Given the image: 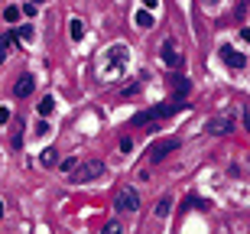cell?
Masks as SVG:
<instances>
[{
	"mask_svg": "<svg viewBox=\"0 0 250 234\" xmlns=\"http://www.w3.org/2000/svg\"><path fill=\"white\" fill-rule=\"evenodd\" d=\"M127 62H130V49L124 46V43L107 46L101 52V59H98V75H101V82H117V78H124Z\"/></svg>",
	"mask_w": 250,
	"mask_h": 234,
	"instance_id": "obj_1",
	"label": "cell"
},
{
	"mask_svg": "<svg viewBox=\"0 0 250 234\" xmlns=\"http://www.w3.org/2000/svg\"><path fill=\"white\" fill-rule=\"evenodd\" d=\"M186 107H188L186 98H172V101H166V104H156V107L137 111V114H133V124H137V127H143V124L163 121V117H169V114H179V111H186Z\"/></svg>",
	"mask_w": 250,
	"mask_h": 234,
	"instance_id": "obj_2",
	"label": "cell"
},
{
	"mask_svg": "<svg viewBox=\"0 0 250 234\" xmlns=\"http://www.w3.org/2000/svg\"><path fill=\"white\" fill-rule=\"evenodd\" d=\"M104 176V163L98 156L91 159H78L75 163V169L68 172V182H75V186H84V182H94V179Z\"/></svg>",
	"mask_w": 250,
	"mask_h": 234,
	"instance_id": "obj_3",
	"label": "cell"
},
{
	"mask_svg": "<svg viewBox=\"0 0 250 234\" xmlns=\"http://www.w3.org/2000/svg\"><path fill=\"white\" fill-rule=\"evenodd\" d=\"M176 150H179V140H176V137H163V140H156V143L146 150V156L153 159V163H163L169 153H176Z\"/></svg>",
	"mask_w": 250,
	"mask_h": 234,
	"instance_id": "obj_4",
	"label": "cell"
},
{
	"mask_svg": "<svg viewBox=\"0 0 250 234\" xmlns=\"http://www.w3.org/2000/svg\"><path fill=\"white\" fill-rule=\"evenodd\" d=\"M205 130L211 133V137H228V133L234 130V114H218V117H211V121L205 124Z\"/></svg>",
	"mask_w": 250,
	"mask_h": 234,
	"instance_id": "obj_5",
	"label": "cell"
},
{
	"mask_svg": "<svg viewBox=\"0 0 250 234\" xmlns=\"http://www.w3.org/2000/svg\"><path fill=\"white\" fill-rule=\"evenodd\" d=\"M114 208L117 212H140V195H137V189L133 186H127V189H121V195H117V202H114Z\"/></svg>",
	"mask_w": 250,
	"mask_h": 234,
	"instance_id": "obj_6",
	"label": "cell"
},
{
	"mask_svg": "<svg viewBox=\"0 0 250 234\" xmlns=\"http://www.w3.org/2000/svg\"><path fill=\"white\" fill-rule=\"evenodd\" d=\"M159 59H163L169 68H182V52H179L176 39H166V43L159 46Z\"/></svg>",
	"mask_w": 250,
	"mask_h": 234,
	"instance_id": "obj_7",
	"label": "cell"
},
{
	"mask_svg": "<svg viewBox=\"0 0 250 234\" xmlns=\"http://www.w3.org/2000/svg\"><path fill=\"white\" fill-rule=\"evenodd\" d=\"M218 56H221L224 65H231V68H244V65H247V56L237 52L234 46H221V49H218Z\"/></svg>",
	"mask_w": 250,
	"mask_h": 234,
	"instance_id": "obj_8",
	"label": "cell"
},
{
	"mask_svg": "<svg viewBox=\"0 0 250 234\" xmlns=\"http://www.w3.org/2000/svg\"><path fill=\"white\" fill-rule=\"evenodd\" d=\"M33 91H36V78L33 75H20L17 85H13V94H17V98H29Z\"/></svg>",
	"mask_w": 250,
	"mask_h": 234,
	"instance_id": "obj_9",
	"label": "cell"
},
{
	"mask_svg": "<svg viewBox=\"0 0 250 234\" xmlns=\"http://www.w3.org/2000/svg\"><path fill=\"white\" fill-rule=\"evenodd\" d=\"M169 85H172V94H176V98H186V94L192 91V82H188L186 75H172Z\"/></svg>",
	"mask_w": 250,
	"mask_h": 234,
	"instance_id": "obj_10",
	"label": "cell"
},
{
	"mask_svg": "<svg viewBox=\"0 0 250 234\" xmlns=\"http://www.w3.org/2000/svg\"><path fill=\"white\" fill-rule=\"evenodd\" d=\"M36 163H39L42 169H52V166L59 163V150H56V147H46V150L39 153V159H36Z\"/></svg>",
	"mask_w": 250,
	"mask_h": 234,
	"instance_id": "obj_11",
	"label": "cell"
},
{
	"mask_svg": "<svg viewBox=\"0 0 250 234\" xmlns=\"http://www.w3.org/2000/svg\"><path fill=\"white\" fill-rule=\"evenodd\" d=\"M133 23H137L140 29H153V26H156V20H153V10L143 7V10L137 13V17H133Z\"/></svg>",
	"mask_w": 250,
	"mask_h": 234,
	"instance_id": "obj_12",
	"label": "cell"
},
{
	"mask_svg": "<svg viewBox=\"0 0 250 234\" xmlns=\"http://www.w3.org/2000/svg\"><path fill=\"white\" fill-rule=\"evenodd\" d=\"M36 111H39V117H49V114L56 111V98H52V94H42V101L36 104Z\"/></svg>",
	"mask_w": 250,
	"mask_h": 234,
	"instance_id": "obj_13",
	"label": "cell"
},
{
	"mask_svg": "<svg viewBox=\"0 0 250 234\" xmlns=\"http://www.w3.org/2000/svg\"><path fill=\"white\" fill-rule=\"evenodd\" d=\"M13 43H17V33H3V36H0V65H3V59H7Z\"/></svg>",
	"mask_w": 250,
	"mask_h": 234,
	"instance_id": "obj_14",
	"label": "cell"
},
{
	"mask_svg": "<svg viewBox=\"0 0 250 234\" xmlns=\"http://www.w3.org/2000/svg\"><path fill=\"white\" fill-rule=\"evenodd\" d=\"M153 212H156V218H169V212H172V198L163 195V198L156 202V208H153Z\"/></svg>",
	"mask_w": 250,
	"mask_h": 234,
	"instance_id": "obj_15",
	"label": "cell"
},
{
	"mask_svg": "<svg viewBox=\"0 0 250 234\" xmlns=\"http://www.w3.org/2000/svg\"><path fill=\"white\" fill-rule=\"evenodd\" d=\"M68 33H72V39H75V43H82V39H84V23H82L78 17H75L72 23H68Z\"/></svg>",
	"mask_w": 250,
	"mask_h": 234,
	"instance_id": "obj_16",
	"label": "cell"
},
{
	"mask_svg": "<svg viewBox=\"0 0 250 234\" xmlns=\"http://www.w3.org/2000/svg\"><path fill=\"white\" fill-rule=\"evenodd\" d=\"M75 163H78V156H65V159H59L56 166H59V169H62L65 176H68V172H72V169H75Z\"/></svg>",
	"mask_w": 250,
	"mask_h": 234,
	"instance_id": "obj_17",
	"label": "cell"
},
{
	"mask_svg": "<svg viewBox=\"0 0 250 234\" xmlns=\"http://www.w3.org/2000/svg\"><path fill=\"white\" fill-rule=\"evenodd\" d=\"M195 205H208L205 198H198V195H186V202H182V212H192Z\"/></svg>",
	"mask_w": 250,
	"mask_h": 234,
	"instance_id": "obj_18",
	"label": "cell"
},
{
	"mask_svg": "<svg viewBox=\"0 0 250 234\" xmlns=\"http://www.w3.org/2000/svg\"><path fill=\"white\" fill-rule=\"evenodd\" d=\"M10 140H13V147H17V150L23 147V121H20V117H17V130H13V137H10Z\"/></svg>",
	"mask_w": 250,
	"mask_h": 234,
	"instance_id": "obj_19",
	"label": "cell"
},
{
	"mask_svg": "<svg viewBox=\"0 0 250 234\" xmlns=\"http://www.w3.org/2000/svg\"><path fill=\"white\" fill-rule=\"evenodd\" d=\"M20 17H23V13H20L17 7H7V10H3V20H7V23H17Z\"/></svg>",
	"mask_w": 250,
	"mask_h": 234,
	"instance_id": "obj_20",
	"label": "cell"
},
{
	"mask_svg": "<svg viewBox=\"0 0 250 234\" xmlns=\"http://www.w3.org/2000/svg\"><path fill=\"white\" fill-rule=\"evenodd\" d=\"M36 10H39V3H33V0H29V3H23V7H20V13H23V17H36Z\"/></svg>",
	"mask_w": 250,
	"mask_h": 234,
	"instance_id": "obj_21",
	"label": "cell"
},
{
	"mask_svg": "<svg viewBox=\"0 0 250 234\" xmlns=\"http://www.w3.org/2000/svg\"><path fill=\"white\" fill-rule=\"evenodd\" d=\"M33 36H36L33 26H20V39H23V43H33Z\"/></svg>",
	"mask_w": 250,
	"mask_h": 234,
	"instance_id": "obj_22",
	"label": "cell"
},
{
	"mask_svg": "<svg viewBox=\"0 0 250 234\" xmlns=\"http://www.w3.org/2000/svg\"><path fill=\"white\" fill-rule=\"evenodd\" d=\"M36 133H39V137H46V133H52V127H49V124L42 121V117H39V124H36Z\"/></svg>",
	"mask_w": 250,
	"mask_h": 234,
	"instance_id": "obj_23",
	"label": "cell"
},
{
	"mask_svg": "<svg viewBox=\"0 0 250 234\" xmlns=\"http://www.w3.org/2000/svg\"><path fill=\"white\" fill-rule=\"evenodd\" d=\"M121 231V221H107V225H104V234H117Z\"/></svg>",
	"mask_w": 250,
	"mask_h": 234,
	"instance_id": "obj_24",
	"label": "cell"
},
{
	"mask_svg": "<svg viewBox=\"0 0 250 234\" xmlns=\"http://www.w3.org/2000/svg\"><path fill=\"white\" fill-rule=\"evenodd\" d=\"M10 117H13V114H10V107H0V124H10Z\"/></svg>",
	"mask_w": 250,
	"mask_h": 234,
	"instance_id": "obj_25",
	"label": "cell"
},
{
	"mask_svg": "<svg viewBox=\"0 0 250 234\" xmlns=\"http://www.w3.org/2000/svg\"><path fill=\"white\" fill-rule=\"evenodd\" d=\"M121 150H124V153L133 150V140H130V137H124V140H121Z\"/></svg>",
	"mask_w": 250,
	"mask_h": 234,
	"instance_id": "obj_26",
	"label": "cell"
},
{
	"mask_svg": "<svg viewBox=\"0 0 250 234\" xmlns=\"http://www.w3.org/2000/svg\"><path fill=\"white\" fill-rule=\"evenodd\" d=\"M156 3H159V0H143V7H146V10H156Z\"/></svg>",
	"mask_w": 250,
	"mask_h": 234,
	"instance_id": "obj_27",
	"label": "cell"
},
{
	"mask_svg": "<svg viewBox=\"0 0 250 234\" xmlns=\"http://www.w3.org/2000/svg\"><path fill=\"white\" fill-rule=\"evenodd\" d=\"M205 3H208V7H214V3H218V0H205Z\"/></svg>",
	"mask_w": 250,
	"mask_h": 234,
	"instance_id": "obj_28",
	"label": "cell"
},
{
	"mask_svg": "<svg viewBox=\"0 0 250 234\" xmlns=\"http://www.w3.org/2000/svg\"><path fill=\"white\" fill-rule=\"evenodd\" d=\"M0 218H3V202H0Z\"/></svg>",
	"mask_w": 250,
	"mask_h": 234,
	"instance_id": "obj_29",
	"label": "cell"
},
{
	"mask_svg": "<svg viewBox=\"0 0 250 234\" xmlns=\"http://www.w3.org/2000/svg\"><path fill=\"white\" fill-rule=\"evenodd\" d=\"M33 3H39V0H33Z\"/></svg>",
	"mask_w": 250,
	"mask_h": 234,
	"instance_id": "obj_30",
	"label": "cell"
}]
</instances>
